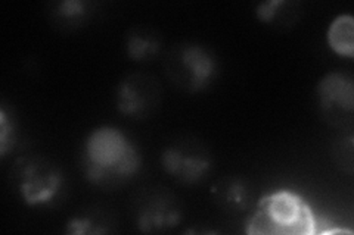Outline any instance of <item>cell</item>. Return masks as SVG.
I'll list each match as a JSON object with an SVG mask.
<instances>
[{
	"label": "cell",
	"instance_id": "7c38bea8",
	"mask_svg": "<svg viewBox=\"0 0 354 235\" xmlns=\"http://www.w3.org/2000/svg\"><path fill=\"white\" fill-rule=\"evenodd\" d=\"M92 3L87 2H75V0H68V2H61L57 5V9L53 10L55 22H59L61 25H75L84 22L87 15L91 14Z\"/></svg>",
	"mask_w": 354,
	"mask_h": 235
},
{
	"label": "cell",
	"instance_id": "5b68a950",
	"mask_svg": "<svg viewBox=\"0 0 354 235\" xmlns=\"http://www.w3.org/2000/svg\"><path fill=\"white\" fill-rule=\"evenodd\" d=\"M319 106L324 118L330 125L350 128L354 112V84L351 76L332 72L317 87Z\"/></svg>",
	"mask_w": 354,
	"mask_h": 235
},
{
	"label": "cell",
	"instance_id": "3957f363",
	"mask_svg": "<svg viewBox=\"0 0 354 235\" xmlns=\"http://www.w3.org/2000/svg\"><path fill=\"white\" fill-rule=\"evenodd\" d=\"M165 75L180 90L196 93L213 83L217 62L207 48L194 43L173 46L164 61Z\"/></svg>",
	"mask_w": 354,
	"mask_h": 235
},
{
	"label": "cell",
	"instance_id": "ba28073f",
	"mask_svg": "<svg viewBox=\"0 0 354 235\" xmlns=\"http://www.w3.org/2000/svg\"><path fill=\"white\" fill-rule=\"evenodd\" d=\"M179 201L167 192H152L140 203L138 210V227L143 232L167 231L180 222Z\"/></svg>",
	"mask_w": 354,
	"mask_h": 235
},
{
	"label": "cell",
	"instance_id": "277c9868",
	"mask_svg": "<svg viewBox=\"0 0 354 235\" xmlns=\"http://www.w3.org/2000/svg\"><path fill=\"white\" fill-rule=\"evenodd\" d=\"M12 181L22 200L30 206L48 205L58 196L62 174L43 156H22L12 166Z\"/></svg>",
	"mask_w": 354,
	"mask_h": 235
},
{
	"label": "cell",
	"instance_id": "9a60e30c",
	"mask_svg": "<svg viewBox=\"0 0 354 235\" xmlns=\"http://www.w3.org/2000/svg\"><path fill=\"white\" fill-rule=\"evenodd\" d=\"M14 140V131L12 125L9 127L8 119L5 116V112H2V132H0V147H2V154H6L9 143ZM14 143V141H12Z\"/></svg>",
	"mask_w": 354,
	"mask_h": 235
},
{
	"label": "cell",
	"instance_id": "52a82bcc",
	"mask_svg": "<svg viewBox=\"0 0 354 235\" xmlns=\"http://www.w3.org/2000/svg\"><path fill=\"white\" fill-rule=\"evenodd\" d=\"M165 172L185 184H194L203 180L212 166V156L201 143L194 140L179 141L161 156Z\"/></svg>",
	"mask_w": 354,
	"mask_h": 235
},
{
	"label": "cell",
	"instance_id": "8fae6325",
	"mask_svg": "<svg viewBox=\"0 0 354 235\" xmlns=\"http://www.w3.org/2000/svg\"><path fill=\"white\" fill-rule=\"evenodd\" d=\"M328 41L338 54L353 58L354 54V19L350 15L338 17L329 28Z\"/></svg>",
	"mask_w": 354,
	"mask_h": 235
},
{
	"label": "cell",
	"instance_id": "7a4b0ae2",
	"mask_svg": "<svg viewBox=\"0 0 354 235\" xmlns=\"http://www.w3.org/2000/svg\"><path fill=\"white\" fill-rule=\"evenodd\" d=\"M315 219L306 201L290 192L264 197L251 216L247 232L251 235H310Z\"/></svg>",
	"mask_w": 354,
	"mask_h": 235
},
{
	"label": "cell",
	"instance_id": "9c48e42d",
	"mask_svg": "<svg viewBox=\"0 0 354 235\" xmlns=\"http://www.w3.org/2000/svg\"><path fill=\"white\" fill-rule=\"evenodd\" d=\"M213 196L221 209L238 214V212L248 209L252 192L242 178H226V180L218 181L213 188Z\"/></svg>",
	"mask_w": 354,
	"mask_h": 235
},
{
	"label": "cell",
	"instance_id": "4fadbf2b",
	"mask_svg": "<svg viewBox=\"0 0 354 235\" xmlns=\"http://www.w3.org/2000/svg\"><path fill=\"white\" fill-rule=\"evenodd\" d=\"M102 225L104 222L97 223V219H95L93 216H79L68 222V232H73V234L108 232L109 229Z\"/></svg>",
	"mask_w": 354,
	"mask_h": 235
},
{
	"label": "cell",
	"instance_id": "5bb4252c",
	"mask_svg": "<svg viewBox=\"0 0 354 235\" xmlns=\"http://www.w3.org/2000/svg\"><path fill=\"white\" fill-rule=\"evenodd\" d=\"M338 145L334 147V153L338 165L346 170L348 174L353 172V137H348L347 140H341Z\"/></svg>",
	"mask_w": 354,
	"mask_h": 235
},
{
	"label": "cell",
	"instance_id": "30bf717a",
	"mask_svg": "<svg viewBox=\"0 0 354 235\" xmlns=\"http://www.w3.org/2000/svg\"><path fill=\"white\" fill-rule=\"evenodd\" d=\"M126 49L131 59L151 61L157 58L161 50V37L151 28H131L126 37Z\"/></svg>",
	"mask_w": 354,
	"mask_h": 235
},
{
	"label": "cell",
	"instance_id": "8992f818",
	"mask_svg": "<svg viewBox=\"0 0 354 235\" xmlns=\"http://www.w3.org/2000/svg\"><path fill=\"white\" fill-rule=\"evenodd\" d=\"M161 85L157 78L135 72L127 75L117 88V108L123 115L143 119L158 109Z\"/></svg>",
	"mask_w": 354,
	"mask_h": 235
},
{
	"label": "cell",
	"instance_id": "6da1fadb",
	"mask_svg": "<svg viewBox=\"0 0 354 235\" xmlns=\"http://www.w3.org/2000/svg\"><path fill=\"white\" fill-rule=\"evenodd\" d=\"M140 158L123 132L104 127L93 131L84 144L83 167L87 180L102 188L124 184L139 170Z\"/></svg>",
	"mask_w": 354,
	"mask_h": 235
}]
</instances>
